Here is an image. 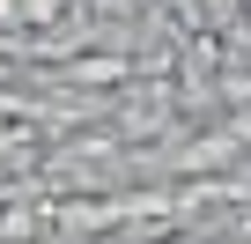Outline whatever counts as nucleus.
Wrapping results in <instances>:
<instances>
[]
</instances>
